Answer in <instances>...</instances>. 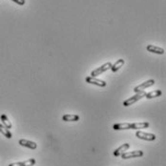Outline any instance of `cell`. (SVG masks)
Listing matches in <instances>:
<instances>
[{"label": "cell", "mask_w": 166, "mask_h": 166, "mask_svg": "<svg viewBox=\"0 0 166 166\" xmlns=\"http://www.w3.org/2000/svg\"><path fill=\"white\" fill-rule=\"evenodd\" d=\"M146 95V93L144 91H141V92H139L136 93V94L133 96H131L130 99H127L126 100L123 101V106L125 107H128V106H131L132 104H134L135 102L139 101V99H141L142 97H144Z\"/></svg>", "instance_id": "obj_1"}, {"label": "cell", "mask_w": 166, "mask_h": 166, "mask_svg": "<svg viewBox=\"0 0 166 166\" xmlns=\"http://www.w3.org/2000/svg\"><path fill=\"white\" fill-rule=\"evenodd\" d=\"M112 65H113V64H112L111 62H107V63H105V64L102 65V66H100V67H99V68H96V69L92 72L91 76L96 77V76L101 75L102 73H104V72H106V71H108L109 69H111Z\"/></svg>", "instance_id": "obj_2"}, {"label": "cell", "mask_w": 166, "mask_h": 166, "mask_svg": "<svg viewBox=\"0 0 166 166\" xmlns=\"http://www.w3.org/2000/svg\"><path fill=\"white\" fill-rule=\"evenodd\" d=\"M136 138H139L140 139H144V140H148V141H153L156 139V136L154 134H149V133H145L142 131H138L136 133Z\"/></svg>", "instance_id": "obj_3"}, {"label": "cell", "mask_w": 166, "mask_h": 166, "mask_svg": "<svg viewBox=\"0 0 166 166\" xmlns=\"http://www.w3.org/2000/svg\"><path fill=\"white\" fill-rule=\"evenodd\" d=\"M143 156V152L142 151H133V152H126L121 155L123 159H132V158H139Z\"/></svg>", "instance_id": "obj_4"}, {"label": "cell", "mask_w": 166, "mask_h": 166, "mask_svg": "<svg viewBox=\"0 0 166 166\" xmlns=\"http://www.w3.org/2000/svg\"><path fill=\"white\" fill-rule=\"evenodd\" d=\"M87 83H90V84L93 85H96V86H99V87H105L106 86V82L103 80H100V79H97L94 76H87L85 79Z\"/></svg>", "instance_id": "obj_5"}, {"label": "cell", "mask_w": 166, "mask_h": 166, "mask_svg": "<svg viewBox=\"0 0 166 166\" xmlns=\"http://www.w3.org/2000/svg\"><path fill=\"white\" fill-rule=\"evenodd\" d=\"M154 84H155V80H154V79H149V80H147V81L141 83L140 85L135 87L134 92H135V93L141 92V91H143L144 89H146V88H148V87H150V86H153Z\"/></svg>", "instance_id": "obj_6"}, {"label": "cell", "mask_w": 166, "mask_h": 166, "mask_svg": "<svg viewBox=\"0 0 166 166\" xmlns=\"http://www.w3.org/2000/svg\"><path fill=\"white\" fill-rule=\"evenodd\" d=\"M129 147H130V144H129V143L122 144L121 146H119V148H116V149L114 151V155L116 156V157H119V156H121L123 153H125L126 151L129 149Z\"/></svg>", "instance_id": "obj_7"}, {"label": "cell", "mask_w": 166, "mask_h": 166, "mask_svg": "<svg viewBox=\"0 0 166 166\" xmlns=\"http://www.w3.org/2000/svg\"><path fill=\"white\" fill-rule=\"evenodd\" d=\"M146 50L150 53H158V55H163L165 53L164 49L160 48V47H157L155 45H148L146 47Z\"/></svg>", "instance_id": "obj_8"}, {"label": "cell", "mask_w": 166, "mask_h": 166, "mask_svg": "<svg viewBox=\"0 0 166 166\" xmlns=\"http://www.w3.org/2000/svg\"><path fill=\"white\" fill-rule=\"evenodd\" d=\"M19 144L21 146H24V147H27V148H30V149H33L35 150L36 149L37 145L36 142H33V141H30V140H27V139H20L19 140Z\"/></svg>", "instance_id": "obj_9"}, {"label": "cell", "mask_w": 166, "mask_h": 166, "mask_svg": "<svg viewBox=\"0 0 166 166\" xmlns=\"http://www.w3.org/2000/svg\"><path fill=\"white\" fill-rule=\"evenodd\" d=\"M124 59H122V58H120V59H119L118 61H116L114 65H112V67H111V70H112V72H114V73H116V72H118L121 67H122L123 65H124Z\"/></svg>", "instance_id": "obj_10"}, {"label": "cell", "mask_w": 166, "mask_h": 166, "mask_svg": "<svg viewBox=\"0 0 166 166\" xmlns=\"http://www.w3.org/2000/svg\"><path fill=\"white\" fill-rule=\"evenodd\" d=\"M114 130H129L131 129V123H116L114 125Z\"/></svg>", "instance_id": "obj_11"}, {"label": "cell", "mask_w": 166, "mask_h": 166, "mask_svg": "<svg viewBox=\"0 0 166 166\" xmlns=\"http://www.w3.org/2000/svg\"><path fill=\"white\" fill-rule=\"evenodd\" d=\"M149 127V123L148 122H140V123H132L131 124V129H145Z\"/></svg>", "instance_id": "obj_12"}, {"label": "cell", "mask_w": 166, "mask_h": 166, "mask_svg": "<svg viewBox=\"0 0 166 166\" xmlns=\"http://www.w3.org/2000/svg\"><path fill=\"white\" fill-rule=\"evenodd\" d=\"M162 92L160 90H156V91H153V92H150L148 94L145 95V97L148 99H155V97H158L159 96H162Z\"/></svg>", "instance_id": "obj_13"}, {"label": "cell", "mask_w": 166, "mask_h": 166, "mask_svg": "<svg viewBox=\"0 0 166 166\" xmlns=\"http://www.w3.org/2000/svg\"><path fill=\"white\" fill-rule=\"evenodd\" d=\"M0 133L6 136L7 139H12V133L3 124H0Z\"/></svg>", "instance_id": "obj_14"}, {"label": "cell", "mask_w": 166, "mask_h": 166, "mask_svg": "<svg viewBox=\"0 0 166 166\" xmlns=\"http://www.w3.org/2000/svg\"><path fill=\"white\" fill-rule=\"evenodd\" d=\"M64 121H77L79 119V116L77 115H64L62 116Z\"/></svg>", "instance_id": "obj_15"}, {"label": "cell", "mask_w": 166, "mask_h": 166, "mask_svg": "<svg viewBox=\"0 0 166 166\" xmlns=\"http://www.w3.org/2000/svg\"><path fill=\"white\" fill-rule=\"evenodd\" d=\"M1 121H2V124L6 127L7 129H11L12 128V123H11V121L9 120L8 116L6 115H2L1 116Z\"/></svg>", "instance_id": "obj_16"}, {"label": "cell", "mask_w": 166, "mask_h": 166, "mask_svg": "<svg viewBox=\"0 0 166 166\" xmlns=\"http://www.w3.org/2000/svg\"><path fill=\"white\" fill-rule=\"evenodd\" d=\"M23 162V166H33L36 164V159H30L27 160H24Z\"/></svg>", "instance_id": "obj_17"}, {"label": "cell", "mask_w": 166, "mask_h": 166, "mask_svg": "<svg viewBox=\"0 0 166 166\" xmlns=\"http://www.w3.org/2000/svg\"><path fill=\"white\" fill-rule=\"evenodd\" d=\"M12 1L18 4V5H20V6H23V5H25V3H26L25 0H12Z\"/></svg>", "instance_id": "obj_18"}, {"label": "cell", "mask_w": 166, "mask_h": 166, "mask_svg": "<svg viewBox=\"0 0 166 166\" xmlns=\"http://www.w3.org/2000/svg\"><path fill=\"white\" fill-rule=\"evenodd\" d=\"M9 166H23V162H14V163L10 164Z\"/></svg>", "instance_id": "obj_19"}]
</instances>
